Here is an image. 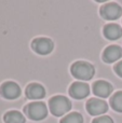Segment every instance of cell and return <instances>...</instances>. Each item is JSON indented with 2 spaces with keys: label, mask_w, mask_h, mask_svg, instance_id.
I'll list each match as a JSON object with an SVG mask.
<instances>
[{
  "label": "cell",
  "mask_w": 122,
  "mask_h": 123,
  "mask_svg": "<svg viewBox=\"0 0 122 123\" xmlns=\"http://www.w3.org/2000/svg\"><path fill=\"white\" fill-rule=\"evenodd\" d=\"M4 123H25V118L19 111L11 110L4 115Z\"/></svg>",
  "instance_id": "obj_13"
},
{
  "label": "cell",
  "mask_w": 122,
  "mask_h": 123,
  "mask_svg": "<svg viewBox=\"0 0 122 123\" xmlns=\"http://www.w3.org/2000/svg\"><path fill=\"white\" fill-rule=\"evenodd\" d=\"M49 106L52 115L55 117H62L71 108V103L66 96L56 95L49 100Z\"/></svg>",
  "instance_id": "obj_2"
},
{
  "label": "cell",
  "mask_w": 122,
  "mask_h": 123,
  "mask_svg": "<svg viewBox=\"0 0 122 123\" xmlns=\"http://www.w3.org/2000/svg\"><path fill=\"white\" fill-rule=\"evenodd\" d=\"M61 123H83V118L78 112H70L61 120Z\"/></svg>",
  "instance_id": "obj_15"
},
{
  "label": "cell",
  "mask_w": 122,
  "mask_h": 123,
  "mask_svg": "<svg viewBox=\"0 0 122 123\" xmlns=\"http://www.w3.org/2000/svg\"><path fill=\"white\" fill-rule=\"evenodd\" d=\"M103 34L108 40H118L122 37V28L118 24H107L103 29Z\"/></svg>",
  "instance_id": "obj_12"
},
{
  "label": "cell",
  "mask_w": 122,
  "mask_h": 123,
  "mask_svg": "<svg viewBox=\"0 0 122 123\" xmlns=\"http://www.w3.org/2000/svg\"><path fill=\"white\" fill-rule=\"evenodd\" d=\"M69 94L75 99H83L90 94V86L84 82H75L69 87Z\"/></svg>",
  "instance_id": "obj_8"
},
{
  "label": "cell",
  "mask_w": 122,
  "mask_h": 123,
  "mask_svg": "<svg viewBox=\"0 0 122 123\" xmlns=\"http://www.w3.org/2000/svg\"><path fill=\"white\" fill-rule=\"evenodd\" d=\"M115 71H116V74H118L119 77L122 78V61L119 62V63L115 66Z\"/></svg>",
  "instance_id": "obj_17"
},
{
  "label": "cell",
  "mask_w": 122,
  "mask_h": 123,
  "mask_svg": "<svg viewBox=\"0 0 122 123\" xmlns=\"http://www.w3.org/2000/svg\"><path fill=\"white\" fill-rule=\"evenodd\" d=\"M0 94L6 99H15L21 95V87L17 83L8 81L0 86Z\"/></svg>",
  "instance_id": "obj_7"
},
{
  "label": "cell",
  "mask_w": 122,
  "mask_h": 123,
  "mask_svg": "<svg viewBox=\"0 0 122 123\" xmlns=\"http://www.w3.org/2000/svg\"><path fill=\"white\" fill-rule=\"evenodd\" d=\"M122 57V49L119 45H109L103 53V61L107 64L115 63Z\"/></svg>",
  "instance_id": "obj_9"
},
{
  "label": "cell",
  "mask_w": 122,
  "mask_h": 123,
  "mask_svg": "<svg viewBox=\"0 0 122 123\" xmlns=\"http://www.w3.org/2000/svg\"><path fill=\"white\" fill-rule=\"evenodd\" d=\"M31 48L40 55H48L54 49L53 41L49 38H36L31 43Z\"/></svg>",
  "instance_id": "obj_5"
},
{
  "label": "cell",
  "mask_w": 122,
  "mask_h": 123,
  "mask_svg": "<svg viewBox=\"0 0 122 123\" xmlns=\"http://www.w3.org/2000/svg\"><path fill=\"white\" fill-rule=\"evenodd\" d=\"M24 112L29 119L39 121V120L44 119L48 116V109L43 102H34L25 106Z\"/></svg>",
  "instance_id": "obj_3"
},
{
  "label": "cell",
  "mask_w": 122,
  "mask_h": 123,
  "mask_svg": "<svg viewBox=\"0 0 122 123\" xmlns=\"http://www.w3.org/2000/svg\"><path fill=\"white\" fill-rule=\"evenodd\" d=\"M92 123H114L112 119L108 116H102V117L95 118Z\"/></svg>",
  "instance_id": "obj_16"
},
{
  "label": "cell",
  "mask_w": 122,
  "mask_h": 123,
  "mask_svg": "<svg viewBox=\"0 0 122 123\" xmlns=\"http://www.w3.org/2000/svg\"><path fill=\"white\" fill-rule=\"evenodd\" d=\"M101 15L104 19L107 21H115L121 17L122 8L116 2H109L107 4H104L101 8Z\"/></svg>",
  "instance_id": "obj_4"
},
{
  "label": "cell",
  "mask_w": 122,
  "mask_h": 123,
  "mask_svg": "<svg viewBox=\"0 0 122 123\" xmlns=\"http://www.w3.org/2000/svg\"><path fill=\"white\" fill-rule=\"evenodd\" d=\"M26 97L28 99H41L45 96V90L44 87L42 86L39 83H30V84L27 85L26 87Z\"/></svg>",
  "instance_id": "obj_10"
},
{
  "label": "cell",
  "mask_w": 122,
  "mask_h": 123,
  "mask_svg": "<svg viewBox=\"0 0 122 123\" xmlns=\"http://www.w3.org/2000/svg\"><path fill=\"white\" fill-rule=\"evenodd\" d=\"M86 110L91 116H99L107 112L108 105L105 100L99 98H91L86 103Z\"/></svg>",
  "instance_id": "obj_6"
},
{
  "label": "cell",
  "mask_w": 122,
  "mask_h": 123,
  "mask_svg": "<svg viewBox=\"0 0 122 123\" xmlns=\"http://www.w3.org/2000/svg\"><path fill=\"white\" fill-rule=\"evenodd\" d=\"M93 93L102 98H106L112 93V86L109 82L98 80L93 84Z\"/></svg>",
  "instance_id": "obj_11"
},
{
  "label": "cell",
  "mask_w": 122,
  "mask_h": 123,
  "mask_svg": "<svg viewBox=\"0 0 122 123\" xmlns=\"http://www.w3.org/2000/svg\"><path fill=\"white\" fill-rule=\"evenodd\" d=\"M70 72L78 80L88 81L93 78V76L95 74V69L92 64L84 61H78L71 65Z\"/></svg>",
  "instance_id": "obj_1"
},
{
  "label": "cell",
  "mask_w": 122,
  "mask_h": 123,
  "mask_svg": "<svg viewBox=\"0 0 122 123\" xmlns=\"http://www.w3.org/2000/svg\"><path fill=\"white\" fill-rule=\"evenodd\" d=\"M110 105L112 109L118 112H122V91H119L112 95L110 98Z\"/></svg>",
  "instance_id": "obj_14"
}]
</instances>
